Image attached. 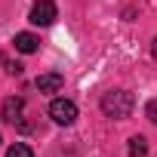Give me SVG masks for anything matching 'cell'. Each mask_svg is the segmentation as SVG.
<instances>
[{
	"instance_id": "6da1fadb",
	"label": "cell",
	"mask_w": 157,
	"mask_h": 157,
	"mask_svg": "<svg viewBox=\"0 0 157 157\" xmlns=\"http://www.w3.org/2000/svg\"><path fill=\"white\" fill-rule=\"evenodd\" d=\"M132 105H136V99H132V93H126V90H111V93L102 96V111H105L108 117H114V120L129 117Z\"/></svg>"
},
{
	"instance_id": "7a4b0ae2",
	"label": "cell",
	"mask_w": 157,
	"mask_h": 157,
	"mask_svg": "<svg viewBox=\"0 0 157 157\" xmlns=\"http://www.w3.org/2000/svg\"><path fill=\"white\" fill-rule=\"evenodd\" d=\"M49 117H52L59 126H71V123L77 120V105H74L71 99H52V105H49Z\"/></svg>"
},
{
	"instance_id": "3957f363",
	"label": "cell",
	"mask_w": 157,
	"mask_h": 157,
	"mask_svg": "<svg viewBox=\"0 0 157 157\" xmlns=\"http://www.w3.org/2000/svg\"><path fill=\"white\" fill-rule=\"evenodd\" d=\"M56 16H59V10H56L52 0H37V3L31 6V13H28V22H31V25L46 28V25H52V22H56Z\"/></svg>"
},
{
	"instance_id": "277c9868",
	"label": "cell",
	"mask_w": 157,
	"mask_h": 157,
	"mask_svg": "<svg viewBox=\"0 0 157 157\" xmlns=\"http://www.w3.org/2000/svg\"><path fill=\"white\" fill-rule=\"evenodd\" d=\"M22 111H25V99L22 96H10L3 102V108H0V117H3L6 123H19L22 120Z\"/></svg>"
},
{
	"instance_id": "5b68a950",
	"label": "cell",
	"mask_w": 157,
	"mask_h": 157,
	"mask_svg": "<svg viewBox=\"0 0 157 157\" xmlns=\"http://www.w3.org/2000/svg\"><path fill=\"white\" fill-rule=\"evenodd\" d=\"M16 49L19 52H25V56H31V52H37L40 49V37L37 34H31V31H22V34H16Z\"/></svg>"
},
{
	"instance_id": "8992f818",
	"label": "cell",
	"mask_w": 157,
	"mask_h": 157,
	"mask_svg": "<svg viewBox=\"0 0 157 157\" xmlns=\"http://www.w3.org/2000/svg\"><path fill=\"white\" fill-rule=\"evenodd\" d=\"M65 86V77L62 74H40L37 77V90L40 93H59Z\"/></svg>"
},
{
	"instance_id": "52a82bcc",
	"label": "cell",
	"mask_w": 157,
	"mask_h": 157,
	"mask_svg": "<svg viewBox=\"0 0 157 157\" xmlns=\"http://www.w3.org/2000/svg\"><path fill=\"white\" fill-rule=\"evenodd\" d=\"M126 151H129V157H145V154H148V142H145L142 136H132Z\"/></svg>"
},
{
	"instance_id": "ba28073f",
	"label": "cell",
	"mask_w": 157,
	"mask_h": 157,
	"mask_svg": "<svg viewBox=\"0 0 157 157\" xmlns=\"http://www.w3.org/2000/svg\"><path fill=\"white\" fill-rule=\"evenodd\" d=\"M6 157H34V151H31V148H28L25 142H16V145H10Z\"/></svg>"
},
{
	"instance_id": "9c48e42d",
	"label": "cell",
	"mask_w": 157,
	"mask_h": 157,
	"mask_svg": "<svg viewBox=\"0 0 157 157\" xmlns=\"http://www.w3.org/2000/svg\"><path fill=\"white\" fill-rule=\"evenodd\" d=\"M6 74L19 77V74H22V65H19V62H10V65H6Z\"/></svg>"
},
{
	"instance_id": "30bf717a",
	"label": "cell",
	"mask_w": 157,
	"mask_h": 157,
	"mask_svg": "<svg viewBox=\"0 0 157 157\" xmlns=\"http://www.w3.org/2000/svg\"><path fill=\"white\" fill-rule=\"evenodd\" d=\"M148 117L157 123V102H148Z\"/></svg>"
},
{
	"instance_id": "8fae6325",
	"label": "cell",
	"mask_w": 157,
	"mask_h": 157,
	"mask_svg": "<svg viewBox=\"0 0 157 157\" xmlns=\"http://www.w3.org/2000/svg\"><path fill=\"white\" fill-rule=\"evenodd\" d=\"M151 52H154V59H157V37H154V43H151Z\"/></svg>"
}]
</instances>
